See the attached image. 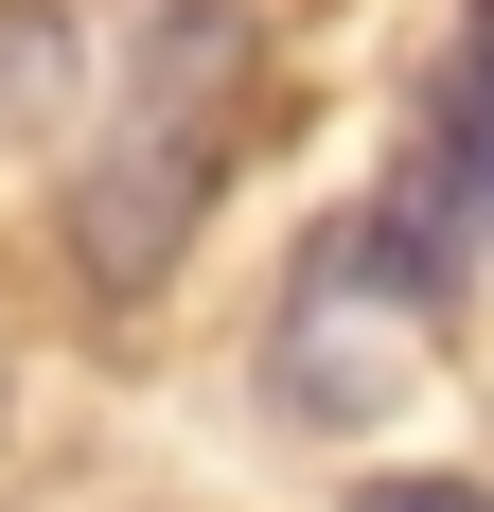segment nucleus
Segmentation results:
<instances>
[{
    "label": "nucleus",
    "instance_id": "2",
    "mask_svg": "<svg viewBox=\"0 0 494 512\" xmlns=\"http://www.w3.org/2000/svg\"><path fill=\"white\" fill-rule=\"evenodd\" d=\"M353 512H494L477 477H353Z\"/></svg>",
    "mask_w": 494,
    "mask_h": 512
},
{
    "label": "nucleus",
    "instance_id": "1",
    "mask_svg": "<svg viewBox=\"0 0 494 512\" xmlns=\"http://www.w3.org/2000/svg\"><path fill=\"white\" fill-rule=\"evenodd\" d=\"M247 89H265L247 0H177V18L142 36L124 124H106V142H89V177H71V265H89L106 301H142L159 265L195 248L212 177H230V142H247Z\"/></svg>",
    "mask_w": 494,
    "mask_h": 512
}]
</instances>
